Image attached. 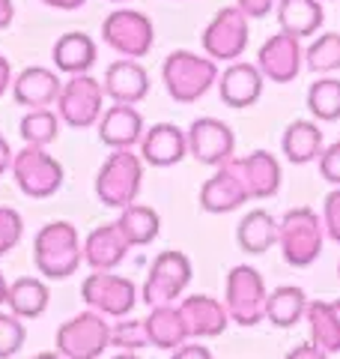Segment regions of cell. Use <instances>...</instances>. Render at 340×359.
<instances>
[{
  "mask_svg": "<svg viewBox=\"0 0 340 359\" xmlns=\"http://www.w3.org/2000/svg\"><path fill=\"white\" fill-rule=\"evenodd\" d=\"M96 126H99V141L111 150H134L146 132L141 111L122 102H111Z\"/></svg>",
  "mask_w": 340,
  "mask_h": 359,
  "instance_id": "cell-17",
  "label": "cell"
},
{
  "mask_svg": "<svg viewBox=\"0 0 340 359\" xmlns=\"http://www.w3.org/2000/svg\"><path fill=\"white\" fill-rule=\"evenodd\" d=\"M13 147H9V141L0 135V174H6L9 168H13Z\"/></svg>",
  "mask_w": 340,
  "mask_h": 359,
  "instance_id": "cell-46",
  "label": "cell"
},
{
  "mask_svg": "<svg viewBox=\"0 0 340 359\" xmlns=\"http://www.w3.org/2000/svg\"><path fill=\"white\" fill-rule=\"evenodd\" d=\"M18 135L24 138V144L48 147V144L57 141V135H60V114H57L54 108H33L21 117Z\"/></svg>",
  "mask_w": 340,
  "mask_h": 359,
  "instance_id": "cell-34",
  "label": "cell"
},
{
  "mask_svg": "<svg viewBox=\"0 0 340 359\" xmlns=\"http://www.w3.org/2000/svg\"><path fill=\"white\" fill-rule=\"evenodd\" d=\"M188 135V156H194L200 165L218 168L236 156V135L218 117H197L185 129Z\"/></svg>",
  "mask_w": 340,
  "mask_h": 359,
  "instance_id": "cell-14",
  "label": "cell"
},
{
  "mask_svg": "<svg viewBox=\"0 0 340 359\" xmlns=\"http://www.w3.org/2000/svg\"><path fill=\"white\" fill-rule=\"evenodd\" d=\"M33 359H66V356H60L57 351H45V353H36Z\"/></svg>",
  "mask_w": 340,
  "mask_h": 359,
  "instance_id": "cell-49",
  "label": "cell"
},
{
  "mask_svg": "<svg viewBox=\"0 0 340 359\" xmlns=\"http://www.w3.org/2000/svg\"><path fill=\"white\" fill-rule=\"evenodd\" d=\"M323 129L313 120H292L281 135V153L290 165H311L323 156Z\"/></svg>",
  "mask_w": 340,
  "mask_h": 359,
  "instance_id": "cell-25",
  "label": "cell"
},
{
  "mask_svg": "<svg viewBox=\"0 0 340 359\" xmlns=\"http://www.w3.org/2000/svg\"><path fill=\"white\" fill-rule=\"evenodd\" d=\"M248 39H251L248 15L233 4L212 15V21L203 27L200 45H203V54L212 57L215 63H233L245 54Z\"/></svg>",
  "mask_w": 340,
  "mask_h": 359,
  "instance_id": "cell-10",
  "label": "cell"
},
{
  "mask_svg": "<svg viewBox=\"0 0 340 359\" xmlns=\"http://www.w3.org/2000/svg\"><path fill=\"white\" fill-rule=\"evenodd\" d=\"M176 309L183 314L188 339H194V341L218 339L227 330V323H230V314H227L224 302H218L215 297H206V294H188V297H183V302H179Z\"/></svg>",
  "mask_w": 340,
  "mask_h": 359,
  "instance_id": "cell-16",
  "label": "cell"
},
{
  "mask_svg": "<svg viewBox=\"0 0 340 359\" xmlns=\"http://www.w3.org/2000/svg\"><path fill=\"white\" fill-rule=\"evenodd\" d=\"M143 323L146 335H150V347H158V351H176L188 341V330L176 306H153Z\"/></svg>",
  "mask_w": 340,
  "mask_h": 359,
  "instance_id": "cell-29",
  "label": "cell"
},
{
  "mask_svg": "<svg viewBox=\"0 0 340 359\" xmlns=\"http://www.w3.org/2000/svg\"><path fill=\"white\" fill-rule=\"evenodd\" d=\"M6 294H9V282H6V276L0 273V306H6Z\"/></svg>",
  "mask_w": 340,
  "mask_h": 359,
  "instance_id": "cell-48",
  "label": "cell"
},
{
  "mask_svg": "<svg viewBox=\"0 0 340 359\" xmlns=\"http://www.w3.org/2000/svg\"><path fill=\"white\" fill-rule=\"evenodd\" d=\"M60 75L48 66H27L13 78V99L21 108H54L60 96Z\"/></svg>",
  "mask_w": 340,
  "mask_h": 359,
  "instance_id": "cell-21",
  "label": "cell"
},
{
  "mask_svg": "<svg viewBox=\"0 0 340 359\" xmlns=\"http://www.w3.org/2000/svg\"><path fill=\"white\" fill-rule=\"evenodd\" d=\"M141 159L153 168L179 165L188 156V135L176 123H153L141 138Z\"/></svg>",
  "mask_w": 340,
  "mask_h": 359,
  "instance_id": "cell-20",
  "label": "cell"
},
{
  "mask_svg": "<svg viewBox=\"0 0 340 359\" xmlns=\"http://www.w3.org/2000/svg\"><path fill=\"white\" fill-rule=\"evenodd\" d=\"M27 339L24 320L15 318L13 311H0V359H13Z\"/></svg>",
  "mask_w": 340,
  "mask_h": 359,
  "instance_id": "cell-37",
  "label": "cell"
},
{
  "mask_svg": "<svg viewBox=\"0 0 340 359\" xmlns=\"http://www.w3.org/2000/svg\"><path fill=\"white\" fill-rule=\"evenodd\" d=\"M337 144H340V141H337Z\"/></svg>",
  "mask_w": 340,
  "mask_h": 359,
  "instance_id": "cell-53",
  "label": "cell"
},
{
  "mask_svg": "<svg viewBox=\"0 0 340 359\" xmlns=\"http://www.w3.org/2000/svg\"><path fill=\"white\" fill-rule=\"evenodd\" d=\"M236 243L248 255H266L271 245H278V222L266 210L245 212L239 228H236Z\"/></svg>",
  "mask_w": 340,
  "mask_h": 359,
  "instance_id": "cell-31",
  "label": "cell"
},
{
  "mask_svg": "<svg viewBox=\"0 0 340 359\" xmlns=\"http://www.w3.org/2000/svg\"><path fill=\"white\" fill-rule=\"evenodd\" d=\"M54 347L66 359H99L111 347V323L105 314L87 309L57 327Z\"/></svg>",
  "mask_w": 340,
  "mask_h": 359,
  "instance_id": "cell-5",
  "label": "cell"
},
{
  "mask_svg": "<svg viewBox=\"0 0 340 359\" xmlns=\"http://www.w3.org/2000/svg\"><path fill=\"white\" fill-rule=\"evenodd\" d=\"M316 162H320V174H323L325 183L340 186V144H337V141L328 144Z\"/></svg>",
  "mask_w": 340,
  "mask_h": 359,
  "instance_id": "cell-40",
  "label": "cell"
},
{
  "mask_svg": "<svg viewBox=\"0 0 340 359\" xmlns=\"http://www.w3.org/2000/svg\"><path fill=\"white\" fill-rule=\"evenodd\" d=\"M191 276H194V266H191L188 255L176 252V249H167L153 261L141 297L150 309L153 306H173V302L183 299V294L188 290Z\"/></svg>",
  "mask_w": 340,
  "mask_h": 359,
  "instance_id": "cell-11",
  "label": "cell"
},
{
  "mask_svg": "<svg viewBox=\"0 0 340 359\" xmlns=\"http://www.w3.org/2000/svg\"><path fill=\"white\" fill-rule=\"evenodd\" d=\"M6 90H13V63L0 54V96H3Z\"/></svg>",
  "mask_w": 340,
  "mask_h": 359,
  "instance_id": "cell-44",
  "label": "cell"
},
{
  "mask_svg": "<svg viewBox=\"0 0 340 359\" xmlns=\"http://www.w3.org/2000/svg\"><path fill=\"white\" fill-rule=\"evenodd\" d=\"M101 39L105 45H111L120 57H129V60H143L146 54L153 51V42H155V27L146 13L141 9H113V13L105 15L101 21Z\"/></svg>",
  "mask_w": 340,
  "mask_h": 359,
  "instance_id": "cell-9",
  "label": "cell"
},
{
  "mask_svg": "<svg viewBox=\"0 0 340 359\" xmlns=\"http://www.w3.org/2000/svg\"><path fill=\"white\" fill-rule=\"evenodd\" d=\"M129 252H132V245L120 233L117 222L99 224V228L90 231L87 240H84V261L90 269H117L122 261H126Z\"/></svg>",
  "mask_w": 340,
  "mask_h": 359,
  "instance_id": "cell-23",
  "label": "cell"
},
{
  "mask_svg": "<svg viewBox=\"0 0 340 359\" xmlns=\"http://www.w3.org/2000/svg\"><path fill=\"white\" fill-rule=\"evenodd\" d=\"M13 177L21 195H27L33 201H45L60 192L63 186V165L54 159V156L45 147H33V144H24L15 156H13Z\"/></svg>",
  "mask_w": 340,
  "mask_h": 359,
  "instance_id": "cell-7",
  "label": "cell"
},
{
  "mask_svg": "<svg viewBox=\"0 0 340 359\" xmlns=\"http://www.w3.org/2000/svg\"><path fill=\"white\" fill-rule=\"evenodd\" d=\"M13 18H15L13 0H0V30H6L9 25H13Z\"/></svg>",
  "mask_w": 340,
  "mask_h": 359,
  "instance_id": "cell-47",
  "label": "cell"
},
{
  "mask_svg": "<svg viewBox=\"0 0 340 359\" xmlns=\"http://www.w3.org/2000/svg\"><path fill=\"white\" fill-rule=\"evenodd\" d=\"M308 302V294L299 285H281L266 299V320L278 330H292L296 323L304 320Z\"/></svg>",
  "mask_w": 340,
  "mask_h": 359,
  "instance_id": "cell-30",
  "label": "cell"
},
{
  "mask_svg": "<svg viewBox=\"0 0 340 359\" xmlns=\"http://www.w3.org/2000/svg\"><path fill=\"white\" fill-rule=\"evenodd\" d=\"M323 228H325V237L334 240L340 245V186H334L332 192L325 195L323 201Z\"/></svg>",
  "mask_w": 340,
  "mask_h": 359,
  "instance_id": "cell-39",
  "label": "cell"
},
{
  "mask_svg": "<svg viewBox=\"0 0 340 359\" xmlns=\"http://www.w3.org/2000/svg\"><path fill=\"white\" fill-rule=\"evenodd\" d=\"M113 359H143V356H141V353H132V351H120Z\"/></svg>",
  "mask_w": 340,
  "mask_h": 359,
  "instance_id": "cell-50",
  "label": "cell"
},
{
  "mask_svg": "<svg viewBox=\"0 0 340 359\" xmlns=\"http://www.w3.org/2000/svg\"><path fill=\"white\" fill-rule=\"evenodd\" d=\"M105 99L108 96H105L101 81L90 72H84V75H69V81H63L54 108H57V114H60V123H66V126L90 129L105 114V108H108Z\"/></svg>",
  "mask_w": 340,
  "mask_h": 359,
  "instance_id": "cell-8",
  "label": "cell"
},
{
  "mask_svg": "<svg viewBox=\"0 0 340 359\" xmlns=\"http://www.w3.org/2000/svg\"><path fill=\"white\" fill-rule=\"evenodd\" d=\"M84 261V245L72 222H48L33 237V264L42 278L63 282L78 273Z\"/></svg>",
  "mask_w": 340,
  "mask_h": 359,
  "instance_id": "cell-1",
  "label": "cell"
},
{
  "mask_svg": "<svg viewBox=\"0 0 340 359\" xmlns=\"http://www.w3.org/2000/svg\"><path fill=\"white\" fill-rule=\"evenodd\" d=\"M45 6H51V9H60V13H75V9H81L87 0H42Z\"/></svg>",
  "mask_w": 340,
  "mask_h": 359,
  "instance_id": "cell-45",
  "label": "cell"
},
{
  "mask_svg": "<svg viewBox=\"0 0 340 359\" xmlns=\"http://www.w3.org/2000/svg\"><path fill=\"white\" fill-rule=\"evenodd\" d=\"M266 282L260 269L248 264H236L227 273V287H224V306L233 323L239 327H257L266 320Z\"/></svg>",
  "mask_w": 340,
  "mask_h": 359,
  "instance_id": "cell-6",
  "label": "cell"
},
{
  "mask_svg": "<svg viewBox=\"0 0 340 359\" xmlns=\"http://www.w3.org/2000/svg\"><path fill=\"white\" fill-rule=\"evenodd\" d=\"M337 276H340V264H337Z\"/></svg>",
  "mask_w": 340,
  "mask_h": 359,
  "instance_id": "cell-52",
  "label": "cell"
},
{
  "mask_svg": "<svg viewBox=\"0 0 340 359\" xmlns=\"http://www.w3.org/2000/svg\"><path fill=\"white\" fill-rule=\"evenodd\" d=\"M304 66L313 75H334L340 72V33H320L304 48Z\"/></svg>",
  "mask_w": 340,
  "mask_h": 359,
  "instance_id": "cell-35",
  "label": "cell"
},
{
  "mask_svg": "<svg viewBox=\"0 0 340 359\" xmlns=\"http://www.w3.org/2000/svg\"><path fill=\"white\" fill-rule=\"evenodd\" d=\"M283 359H328V353L323 347H316L313 341H304V344H296L292 351L283 356Z\"/></svg>",
  "mask_w": 340,
  "mask_h": 359,
  "instance_id": "cell-43",
  "label": "cell"
},
{
  "mask_svg": "<svg viewBox=\"0 0 340 359\" xmlns=\"http://www.w3.org/2000/svg\"><path fill=\"white\" fill-rule=\"evenodd\" d=\"M308 111L313 120L320 123H334L340 120V78L334 75H320L308 87Z\"/></svg>",
  "mask_w": 340,
  "mask_h": 359,
  "instance_id": "cell-33",
  "label": "cell"
},
{
  "mask_svg": "<svg viewBox=\"0 0 340 359\" xmlns=\"http://www.w3.org/2000/svg\"><path fill=\"white\" fill-rule=\"evenodd\" d=\"M266 87L263 72L257 69V63L233 60L227 69L218 75V96L227 108H251L260 102Z\"/></svg>",
  "mask_w": 340,
  "mask_h": 359,
  "instance_id": "cell-18",
  "label": "cell"
},
{
  "mask_svg": "<svg viewBox=\"0 0 340 359\" xmlns=\"http://www.w3.org/2000/svg\"><path fill=\"white\" fill-rule=\"evenodd\" d=\"M311 341L325 353L340 351V299H311L304 311Z\"/></svg>",
  "mask_w": 340,
  "mask_h": 359,
  "instance_id": "cell-26",
  "label": "cell"
},
{
  "mask_svg": "<svg viewBox=\"0 0 340 359\" xmlns=\"http://www.w3.org/2000/svg\"><path fill=\"white\" fill-rule=\"evenodd\" d=\"M81 299L87 302V309L120 320L132 314L138 302V287L132 278L117 276L113 269H93V276H87L81 285Z\"/></svg>",
  "mask_w": 340,
  "mask_h": 359,
  "instance_id": "cell-12",
  "label": "cell"
},
{
  "mask_svg": "<svg viewBox=\"0 0 340 359\" xmlns=\"http://www.w3.org/2000/svg\"><path fill=\"white\" fill-rule=\"evenodd\" d=\"M239 177L251 201H269L281 189V162L269 150H254L248 156H233Z\"/></svg>",
  "mask_w": 340,
  "mask_h": 359,
  "instance_id": "cell-22",
  "label": "cell"
},
{
  "mask_svg": "<svg viewBox=\"0 0 340 359\" xmlns=\"http://www.w3.org/2000/svg\"><path fill=\"white\" fill-rule=\"evenodd\" d=\"M162 84L173 102L191 105L218 84V63L206 54L176 48L162 60Z\"/></svg>",
  "mask_w": 340,
  "mask_h": 359,
  "instance_id": "cell-2",
  "label": "cell"
},
{
  "mask_svg": "<svg viewBox=\"0 0 340 359\" xmlns=\"http://www.w3.org/2000/svg\"><path fill=\"white\" fill-rule=\"evenodd\" d=\"M24 237V219L13 207H0V257H6Z\"/></svg>",
  "mask_w": 340,
  "mask_h": 359,
  "instance_id": "cell-38",
  "label": "cell"
},
{
  "mask_svg": "<svg viewBox=\"0 0 340 359\" xmlns=\"http://www.w3.org/2000/svg\"><path fill=\"white\" fill-rule=\"evenodd\" d=\"M325 228L311 207H292L278 222V245L290 266H311L323 255Z\"/></svg>",
  "mask_w": 340,
  "mask_h": 359,
  "instance_id": "cell-3",
  "label": "cell"
},
{
  "mask_svg": "<svg viewBox=\"0 0 340 359\" xmlns=\"http://www.w3.org/2000/svg\"><path fill=\"white\" fill-rule=\"evenodd\" d=\"M108 4H129V0H108Z\"/></svg>",
  "mask_w": 340,
  "mask_h": 359,
  "instance_id": "cell-51",
  "label": "cell"
},
{
  "mask_svg": "<svg viewBox=\"0 0 340 359\" xmlns=\"http://www.w3.org/2000/svg\"><path fill=\"white\" fill-rule=\"evenodd\" d=\"M96 42L90 33L84 30H69V33H63L60 39L54 42V48H51V60H54V69L57 72H66V75H84L93 69V63H96Z\"/></svg>",
  "mask_w": 340,
  "mask_h": 359,
  "instance_id": "cell-24",
  "label": "cell"
},
{
  "mask_svg": "<svg viewBox=\"0 0 340 359\" xmlns=\"http://www.w3.org/2000/svg\"><path fill=\"white\" fill-rule=\"evenodd\" d=\"M236 6H239L248 18H266L269 13H275L278 0H236Z\"/></svg>",
  "mask_w": 340,
  "mask_h": 359,
  "instance_id": "cell-41",
  "label": "cell"
},
{
  "mask_svg": "<svg viewBox=\"0 0 340 359\" xmlns=\"http://www.w3.org/2000/svg\"><path fill=\"white\" fill-rule=\"evenodd\" d=\"M101 87H105V96L111 102H122V105H138L150 96V72L143 69L138 60H113L105 75H101Z\"/></svg>",
  "mask_w": 340,
  "mask_h": 359,
  "instance_id": "cell-19",
  "label": "cell"
},
{
  "mask_svg": "<svg viewBox=\"0 0 340 359\" xmlns=\"http://www.w3.org/2000/svg\"><path fill=\"white\" fill-rule=\"evenodd\" d=\"M170 359H212V351H209V347H203L200 341L188 339L183 347L170 351Z\"/></svg>",
  "mask_w": 340,
  "mask_h": 359,
  "instance_id": "cell-42",
  "label": "cell"
},
{
  "mask_svg": "<svg viewBox=\"0 0 340 359\" xmlns=\"http://www.w3.org/2000/svg\"><path fill=\"white\" fill-rule=\"evenodd\" d=\"M143 186V159L134 150H111L96 174V195L105 207L122 210L138 201Z\"/></svg>",
  "mask_w": 340,
  "mask_h": 359,
  "instance_id": "cell-4",
  "label": "cell"
},
{
  "mask_svg": "<svg viewBox=\"0 0 340 359\" xmlns=\"http://www.w3.org/2000/svg\"><path fill=\"white\" fill-rule=\"evenodd\" d=\"M117 228H120V233L126 237V243L132 245V249H141V245L155 243L158 231H162V219H158V212L153 207L129 204V207L120 210Z\"/></svg>",
  "mask_w": 340,
  "mask_h": 359,
  "instance_id": "cell-32",
  "label": "cell"
},
{
  "mask_svg": "<svg viewBox=\"0 0 340 359\" xmlns=\"http://www.w3.org/2000/svg\"><path fill=\"white\" fill-rule=\"evenodd\" d=\"M275 15H278L281 30L296 39L316 36L325 21L323 0H278Z\"/></svg>",
  "mask_w": 340,
  "mask_h": 359,
  "instance_id": "cell-27",
  "label": "cell"
},
{
  "mask_svg": "<svg viewBox=\"0 0 340 359\" xmlns=\"http://www.w3.org/2000/svg\"><path fill=\"white\" fill-rule=\"evenodd\" d=\"M111 347L117 351H132V353H141L143 347H150V335H146V323L138 318H120L117 323L111 327Z\"/></svg>",
  "mask_w": 340,
  "mask_h": 359,
  "instance_id": "cell-36",
  "label": "cell"
},
{
  "mask_svg": "<svg viewBox=\"0 0 340 359\" xmlns=\"http://www.w3.org/2000/svg\"><path fill=\"white\" fill-rule=\"evenodd\" d=\"M48 302H51V294H48V285L42 282L36 276H24V278H15L9 282V294H6V306L9 311L15 314L21 320H36L48 311Z\"/></svg>",
  "mask_w": 340,
  "mask_h": 359,
  "instance_id": "cell-28",
  "label": "cell"
},
{
  "mask_svg": "<svg viewBox=\"0 0 340 359\" xmlns=\"http://www.w3.org/2000/svg\"><path fill=\"white\" fill-rule=\"evenodd\" d=\"M257 69L263 72L266 81L271 84H290L296 81L304 69V48L302 39L290 36V33L278 30L275 36H269L257 51Z\"/></svg>",
  "mask_w": 340,
  "mask_h": 359,
  "instance_id": "cell-13",
  "label": "cell"
},
{
  "mask_svg": "<svg viewBox=\"0 0 340 359\" xmlns=\"http://www.w3.org/2000/svg\"><path fill=\"white\" fill-rule=\"evenodd\" d=\"M248 189L239 177V168L233 159H227L224 165L215 168V174L200 186V207L212 212V216H224V212L239 210L248 204Z\"/></svg>",
  "mask_w": 340,
  "mask_h": 359,
  "instance_id": "cell-15",
  "label": "cell"
}]
</instances>
